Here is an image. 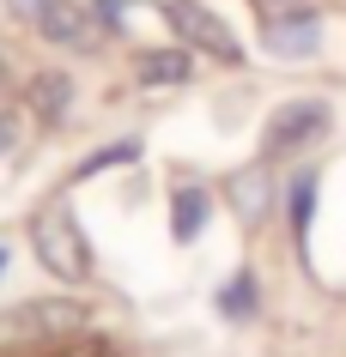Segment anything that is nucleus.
Listing matches in <instances>:
<instances>
[{
    "mask_svg": "<svg viewBox=\"0 0 346 357\" xmlns=\"http://www.w3.org/2000/svg\"><path fill=\"white\" fill-rule=\"evenodd\" d=\"M134 158H140V146H128V139H122V146H103V151H92V158L79 164V176H97V169H110V164H134Z\"/></svg>",
    "mask_w": 346,
    "mask_h": 357,
    "instance_id": "10",
    "label": "nucleus"
},
{
    "mask_svg": "<svg viewBox=\"0 0 346 357\" xmlns=\"http://www.w3.org/2000/svg\"><path fill=\"white\" fill-rule=\"evenodd\" d=\"M134 79L140 85H182L189 79V55L182 49H152V55H140Z\"/></svg>",
    "mask_w": 346,
    "mask_h": 357,
    "instance_id": "5",
    "label": "nucleus"
},
{
    "mask_svg": "<svg viewBox=\"0 0 346 357\" xmlns=\"http://www.w3.org/2000/svg\"><path fill=\"white\" fill-rule=\"evenodd\" d=\"M322 128H328V103H316V97L286 103L268 128V151H304L310 139H322Z\"/></svg>",
    "mask_w": 346,
    "mask_h": 357,
    "instance_id": "3",
    "label": "nucleus"
},
{
    "mask_svg": "<svg viewBox=\"0 0 346 357\" xmlns=\"http://www.w3.org/2000/svg\"><path fill=\"white\" fill-rule=\"evenodd\" d=\"M219 309H225V315H250V309H255V284H250V279L225 284V297H219Z\"/></svg>",
    "mask_w": 346,
    "mask_h": 357,
    "instance_id": "11",
    "label": "nucleus"
},
{
    "mask_svg": "<svg viewBox=\"0 0 346 357\" xmlns=\"http://www.w3.org/2000/svg\"><path fill=\"white\" fill-rule=\"evenodd\" d=\"M31 248H37L43 273H55V279H85L92 273V248H85V236H79V225L67 218L61 206L37 212V225H31Z\"/></svg>",
    "mask_w": 346,
    "mask_h": 357,
    "instance_id": "1",
    "label": "nucleus"
},
{
    "mask_svg": "<svg viewBox=\"0 0 346 357\" xmlns=\"http://www.w3.org/2000/svg\"><path fill=\"white\" fill-rule=\"evenodd\" d=\"M31 103H37L43 115H61V109H67V79H61V73H43L37 91H31Z\"/></svg>",
    "mask_w": 346,
    "mask_h": 357,
    "instance_id": "9",
    "label": "nucleus"
},
{
    "mask_svg": "<svg viewBox=\"0 0 346 357\" xmlns=\"http://www.w3.org/2000/svg\"><path fill=\"white\" fill-rule=\"evenodd\" d=\"M268 49L273 55H310L316 49V19L310 13H298V19H273V31H268Z\"/></svg>",
    "mask_w": 346,
    "mask_h": 357,
    "instance_id": "6",
    "label": "nucleus"
},
{
    "mask_svg": "<svg viewBox=\"0 0 346 357\" xmlns=\"http://www.w3.org/2000/svg\"><path fill=\"white\" fill-rule=\"evenodd\" d=\"M310 212H316V176H298L291 182V230L298 236L310 230Z\"/></svg>",
    "mask_w": 346,
    "mask_h": 357,
    "instance_id": "8",
    "label": "nucleus"
},
{
    "mask_svg": "<svg viewBox=\"0 0 346 357\" xmlns=\"http://www.w3.org/2000/svg\"><path fill=\"white\" fill-rule=\"evenodd\" d=\"M261 6H280V0H261Z\"/></svg>",
    "mask_w": 346,
    "mask_h": 357,
    "instance_id": "13",
    "label": "nucleus"
},
{
    "mask_svg": "<svg viewBox=\"0 0 346 357\" xmlns=\"http://www.w3.org/2000/svg\"><path fill=\"white\" fill-rule=\"evenodd\" d=\"M201 218H207V188H176V236L189 243V236H201Z\"/></svg>",
    "mask_w": 346,
    "mask_h": 357,
    "instance_id": "7",
    "label": "nucleus"
},
{
    "mask_svg": "<svg viewBox=\"0 0 346 357\" xmlns=\"http://www.w3.org/2000/svg\"><path fill=\"white\" fill-rule=\"evenodd\" d=\"M171 19L182 24V37H189L194 49H207L212 61H225V67H237V61H243L237 37H231V31H225L219 19H212V13L201 6V0H176V6H171Z\"/></svg>",
    "mask_w": 346,
    "mask_h": 357,
    "instance_id": "2",
    "label": "nucleus"
},
{
    "mask_svg": "<svg viewBox=\"0 0 346 357\" xmlns=\"http://www.w3.org/2000/svg\"><path fill=\"white\" fill-rule=\"evenodd\" d=\"M0 266H6V255H0Z\"/></svg>",
    "mask_w": 346,
    "mask_h": 357,
    "instance_id": "14",
    "label": "nucleus"
},
{
    "mask_svg": "<svg viewBox=\"0 0 346 357\" xmlns=\"http://www.w3.org/2000/svg\"><path fill=\"white\" fill-rule=\"evenodd\" d=\"M13 146V121H0V151Z\"/></svg>",
    "mask_w": 346,
    "mask_h": 357,
    "instance_id": "12",
    "label": "nucleus"
},
{
    "mask_svg": "<svg viewBox=\"0 0 346 357\" xmlns=\"http://www.w3.org/2000/svg\"><path fill=\"white\" fill-rule=\"evenodd\" d=\"M268 194H273V176H268V169H243V176H231V212H237L243 225H261Z\"/></svg>",
    "mask_w": 346,
    "mask_h": 357,
    "instance_id": "4",
    "label": "nucleus"
}]
</instances>
